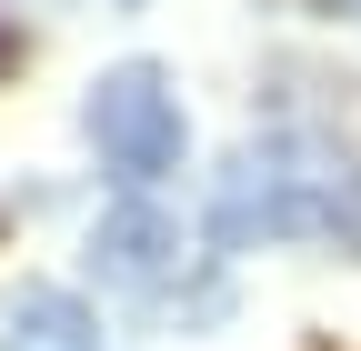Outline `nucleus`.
<instances>
[{"instance_id": "2", "label": "nucleus", "mask_w": 361, "mask_h": 351, "mask_svg": "<svg viewBox=\"0 0 361 351\" xmlns=\"http://www.w3.org/2000/svg\"><path fill=\"white\" fill-rule=\"evenodd\" d=\"M80 130L101 141L111 161V181L121 191H151L180 171V91L161 80V61H121L90 80V101H80Z\"/></svg>"}, {"instance_id": "1", "label": "nucleus", "mask_w": 361, "mask_h": 351, "mask_svg": "<svg viewBox=\"0 0 361 351\" xmlns=\"http://www.w3.org/2000/svg\"><path fill=\"white\" fill-rule=\"evenodd\" d=\"M361 221V181L331 151H241L221 171V241H301V231H351Z\"/></svg>"}, {"instance_id": "5", "label": "nucleus", "mask_w": 361, "mask_h": 351, "mask_svg": "<svg viewBox=\"0 0 361 351\" xmlns=\"http://www.w3.org/2000/svg\"><path fill=\"white\" fill-rule=\"evenodd\" d=\"M0 51H11V40H0Z\"/></svg>"}, {"instance_id": "3", "label": "nucleus", "mask_w": 361, "mask_h": 351, "mask_svg": "<svg viewBox=\"0 0 361 351\" xmlns=\"http://www.w3.org/2000/svg\"><path fill=\"white\" fill-rule=\"evenodd\" d=\"M180 261H191V251H180V221H171L161 201H141V191H130L121 211H101V221H90V271H101L111 291L161 301V291L180 281Z\"/></svg>"}, {"instance_id": "4", "label": "nucleus", "mask_w": 361, "mask_h": 351, "mask_svg": "<svg viewBox=\"0 0 361 351\" xmlns=\"http://www.w3.org/2000/svg\"><path fill=\"white\" fill-rule=\"evenodd\" d=\"M0 351H101V321H90L71 291L20 281L11 301H0Z\"/></svg>"}]
</instances>
